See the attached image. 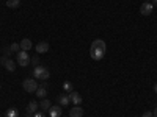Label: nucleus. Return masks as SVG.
I'll list each match as a JSON object with an SVG mask.
<instances>
[{
    "mask_svg": "<svg viewBox=\"0 0 157 117\" xmlns=\"http://www.w3.org/2000/svg\"><path fill=\"white\" fill-rule=\"evenodd\" d=\"M22 87H24L25 92H36L39 84H38V81L35 80V78H27V80L22 81Z\"/></svg>",
    "mask_w": 157,
    "mask_h": 117,
    "instance_id": "2",
    "label": "nucleus"
},
{
    "mask_svg": "<svg viewBox=\"0 0 157 117\" xmlns=\"http://www.w3.org/2000/svg\"><path fill=\"white\" fill-rule=\"evenodd\" d=\"M90 55H91V58H93V59L99 61V59H102V58H104V55H105V50H101V48H93V47H91V50H90Z\"/></svg>",
    "mask_w": 157,
    "mask_h": 117,
    "instance_id": "6",
    "label": "nucleus"
},
{
    "mask_svg": "<svg viewBox=\"0 0 157 117\" xmlns=\"http://www.w3.org/2000/svg\"><path fill=\"white\" fill-rule=\"evenodd\" d=\"M152 115H154V117H157V108L154 109V112H152Z\"/></svg>",
    "mask_w": 157,
    "mask_h": 117,
    "instance_id": "26",
    "label": "nucleus"
},
{
    "mask_svg": "<svg viewBox=\"0 0 157 117\" xmlns=\"http://www.w3.org/2000/svg\"><path fill=\"white\" fill-rule=\"evenodd\" d=\"M30 62L33 64L35 67H38V66H41V64H39V58H38V56H33V58H30Z\"/></svg>",
    "mask_w": 157,
    "mask_h": 117,
    "instance_id": "21",
    "label": "nucleus"
},
{
    "mask_svg": "<svg viewBox=\"0 0 157 117\" xmlns=\"http://www.w3.org/2000/svg\"><path fill=\"white\" fill-rule=\"evenodd\" d=\"M57 101H58L60 106H68L71 100H69V95H68V94H60V95L57 97Z\"/></svg>",
    "mask_w": 157,
    "mask_h": 117,
    "instance_id": "8",
    "label": "nucleus"
},
{
    "mask_svg": "<svg viewBox=\"0 0 157 117\" xmlns=\"http://www.w3.org/2000/svg\"><path fill=\"white\" fill-rule=\"evenodd\" d=\"M6 6L8 8H13V9H16L21 6V0H6Z\"/></svg>",
    "mask_w": 157,
    "mask_h": 117,
    "instance_id": "17",
    "label": "nucleus"
},
{
    "mask_svg": "<svg viewBox=\"0 0 157 117\" xmlns=\"http://www.w3.org/2000/svg\"><path fill=\"white\" fill-rule=\"evenodd\" d=\"M2 53H3L6 58H10V55L13 53V51H11V48H10V47H2Z\"/></svg>",
    "mask_w": 157,
    "mask_h": 117,
    "instance_id": "20",
    "label": "nucleus"
},
{
    "mask_svg": "<svg viewBox=\"0 0 157 117\" xmlns=\"http://www.w3.org/2000/svg\"><path fill=\"white\" fill-rule=\"evenodd\" d=\"M33 117H46V115H44V112H43V111H36V112L33 114Z\"/></svg>",
    "mask_w": 157,
    "mask_h": 117,
    "instance_id": "23",
    "label": "nucleus"
},
{
    "mask_svg": "<svg viewBox=\"0 0 157 117\" xmlns=\"http://www.w3.org/2000/svg\"><path fill=\"white\" fill-rule=\"evenodd\" d=\"M0 64L8 70V72H14L16 70V62L13 61V59H10V58H6V56H2L0 58Z\"/></svg>",
    "mask_w": 157,
    "mask_h": 117,
    "instance_id": "4",
    "label": "nucleus"
},
{
    "mask_svg": "<svg viewBox=\"0 0 157 117\" xmlns=\"http://www.w3.org/2000/svg\"><path fill=\"white\" fill-rule=\"evenodd\" d=\"M21 2H22V0H21Z\"/></svg>",
    "mask_w": 157,
    "mask_h": 117,
    "instance_id": "30",
    "label": "nucleus"
},
{
    "mask_svg": "<svg viewBox=\"0 0 157 117\" xmlns=\"http://www.w3.org/2000/svg\"><path fill=\"white\" fill-rule=\"evenodd\" d=\"M47 95V86L44 84V86H39L38 89H36V97H39V98H44Z\"/></svg>",
    "mask_w": 157,
    "mask_h": 117,
    "instance_id": "14",
    "label": "nucleus"
},
{
    "mask_svg": "<svg viewBox=\"0 0 157 117\" xmlns=\"http://www.w3.org/2000/svg\"><path fill=\"white\" fill-rule=\"evenodd\" d=\"M36 51L38 53H46V51H49V44L47 42H38L36 44Z\"/></svg>",
    "mask_w": 157,
    "mask_h": 117,
    "instance_id": "13",
    "label": "nucleus"
},
{
    "mask_svg": "<svg viewBox=\"0 0 157 117\" xmlns=\"http://www.w3.org/2000/svg\"><path fill=\"white\" fill-rule=\"evenodd\" d=\"M154 90H155V92H157V83L154 84Z\"/></svg>",
    "mask_w": 157,
    "mask_h": 117,
    "instance_id": "28",
    "label": "nucleus"
},
{
    "mask_svg": "<svg viewBox=\"0 0 157 117\" xmlns=\"http://www.w3.org/2000/svg\"><path fill=\"white\" fill-rule=\"evenodd\" d=\"M16 58H17V64H19V66H22V67H25V66H29V64H30V56H29V51L19 50Z\"/></svg>",
    "mask_w": 157,
    "mask_h": 117,
    "instance_id": "3",
    "label": "nucleus"
},
{
    "mask_svg": "<svg viewBox=\"0 0 157 117\" xmlns=\"http://www.w3.org/2000/svg\"><path fill=\"white\" fill-rule=\"evenodd\" d=\"M63 89L68 90V92H72V83L71 81H64L63 83Z\"/></svg>",
    "mask_w": 157,
    "mask_h": 117,
    "instance_id": "19",
    "label": "nucleus"
},
{
    "mask_svg": "<svg viewBox=\"0 0 157 117\" xmlns=\"http://www.w3.org/2000/svg\"><path fill=\"white\" fill-rule=\"evenodd\" d=\"M145 2H151V0H145Z\"/></svg>",
    "mask_w": 157,
    "mask_h": 117,
    "instance_id": "29",
    "label": "nucleus"
},
{
    "mask_svg": "<svg viewBox=\"0 0 157 117\" xmlns=\"http://www.w3.org/2000/svg\"><path fill=\"white\" fill-rule=\"evenodd\" d=\"M10 48H11V51H19V48H21V45H19L17 42H13V44L10 45Z\"/></svg>",
    "mask_w": 157,
    "mask_h": 117,
    "instance_id": "22",
    "label": "nucleus"
},
{
    "mask_svg": "<svg viewBox=\"0 0 157 117\" xmlns=\"http://www.w3.org/2000/svg\"><path fill=\"white\" fill-rule=\"evenodd\" d=\"M50 106H52V103H50L47 98H43L41 103H39V108H41V111H49Z\"/></svg>",
    "mask_w": 157,
    "mask_h": 117,
    "instance_id": "16",
    "label": "nucleus"
},
{
    "mask_svg": "<svg viewBox=\"0 0 157 117\" xmlns=\"http://www.w3.org/2000/svg\"><path fill=\"white\" fill-rule=\"evenodd\" d=\"M19 45H21V50H24V51H29L33 45H32V41L29 37H25V39H22V41L19 42Z\"/></svg>",
    "mask_w": 157,
    "mask_h": 117,
    "instance_id": "11",
    "label": "nucleus"
},
{
    "mask_svg": "<svg viewBox=\"0 0 157 117\" xmlns=\"http://www.w3.org/2000/svg\"><path fill=\"white\" fill-rule=\"evenodd\" d=\"M33 76H35V80H43V81H46V80H49L50 72H49V69L44 67V66H38V67L33 69Z\"/></svg>",
    "mask_w": 157,
    "mask_h": 117,
    "instance_id": "1",
    "label": "nucleus"
},
{
    "mask_svg": "<svg viewBox=\"0 0 157 117\" xmlns=\"http://www.w3.org/2000/svg\"><path fill=\"white\" fill-rule=\"evenodd\" d=\"M152 11H154V6H152L151 2H145V3L140 6V14L141 16H149Z\"/></svg>",
    "mask_w": 157,
    "mask_h": 117,
    "instance_id": "5",
    "label": "nucleus"
},
{
    "mask_svg": "<svg viewBox=\"0 0 157 117\" xmlns=\"http://www.w3.org/2000/svg\"><path fill=\"white\" fill-rule=\"evenodd\" d=\"M47 112H49V115H50V117H61L63 109H61V106H60V105H55V106H50Z\"/></svg>",
    "mask_w": 157,
    "mask_h": 117,
    "instance_id": "7",
    "label": "nucleus"
},
{
    "mask_svg": "<svg viewBox=\"0 0 157 117\" xmlns=\"http://www.w3.org/2000/svg\"><path fill=\"white\" fill-rule=\"evenodd\" d=\"M69 100L74 103L75 106H80V103H82V97H80V94L74 92V90H72V92L69 94Z\"/></svg>",
    "mask_w": 157,
    "mask_h": 117,
    "instance_id": "10",
    "label": "nucleus"
},
{
    "mask_svg": "<svg viewBox=\"0 0 157 117\" xmlns=\"http://www.w3.org/2000/svg\"><path fill=\"white\" fill-rule=\"evenodd\" d=\"M5 117H19V112L16 108H10L6 112H5Z\"/></svg>",
    "mask_w": 157,
    "mask_h": 117,
    "instance_id": "18",
    "label": "nucleus"
},
{
    "mask_svg": "<svg viewBox=\"0 0 157 117\" xmlns=\"http://www.w3.org/2000/svg\"><path fill=\"white\" fill-rule=\"evenodd\" d=\"M141 117H154V115H152V112H151V111H146V112L143 114Z\"/></svg>",
    "mask_w": 157,
    "mask_h": 117,
    "instance_id": "24",
    "label": "nucleus"
},
{
    "mask_svg": "<svg viewBox=\"0 0 157 117\" xmlns=\"http://www.w3.org/2000/svg\"><path fill=\"white\" fill-rule=\"evenodd\" d=\"M25 117H33V112H29V111H27V114H25Z\"/></svg>",
    "mask_w": 157,
    "mask_h": 117,
    "instance_id": "25",
    "label": "nucleus"
},
{
    "mask_svg": "<svg viewBox=\"0 0 157 117\" xmlns=\"http://www.w3.org/2000/svg\"><path fill=\"white\" fill-rule=\"evenodd\" d=\"M152 6H157V0H152Z\"/></svg>",
    "mask_w": 157,
    "mask_h": 117,
    "instance_id": "27",
    "label": "nucleus"
},
{
    "mask_svg": "<svg viewBox=\"0 0 157 117\" xmlns=\"http://www.w3.org/2000/svg\"><path fill=\"white\" fill-rule=\"evenodd\" d=\"M91 47L93 48H101V50H107V45H105V41L104 39H94L91 42Z\"/></svg>",
    "mask_w": 157,
    "mask_h": 117,
    "instance_id": "9",
    "label": "nucleus"
},
{
    "mask_svg": "<svg viewBox=\"0 0 157 117\" xmlns=\"http://www.w3.org/2000/svg\"><path fill=\"white\" fill-rule=\"evenodd\" d=\"M38 109H39V105H38V101L32 100V101L29 103V106H27V111H29V112H33V114H35V112H36Z\"/></svg>",
    "mask_w": 157,
    "mask_h": 117,
    "instance_id": "15",
    "label": "nucleus"
},
{
    "mask_svg": "<svg viewBox=\"0 0 157 117\" xmlns=\"http://www.w3.org/2000/svg\"><path fill=\"white\" fill-rule=\"evenodd\" d=\"M69 117H83V109L80 106H74L69 111Z\"/></svg>",
    "mask_w": 157,
    "mask_h": 117,
    "instance_id": "12",
    "label": "nucleus"
}]
</instances>
